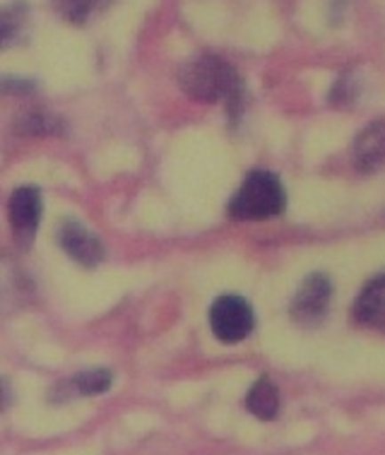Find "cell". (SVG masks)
I'll return each instance as SVG.
<instances>
[{
  "label": "cell",
  "instance_id": "1",
  "mask_svg": "<svg viewBox=\"0 0 385 455\" xmlns=\"http://www.w3.org/2000/svg\"><path fill=\"white\" fill-rule=\"evenodd\" d=\"M179 83L190 100L203 101V104L227 101L231 114L241 107L244 83H241L237 70L227 60H221L220 56L203 53V56L188 60L179 70Z\"/></svg>",
  "mask_w": 385,
  "mask_h": 455
},
{
  "label": "cell",
  "instance_id": "2",
  "mask_svg": "<svg viewBox=\"0 0 385 455\" xmlns=\"http://www.w3.org/2000/svg\"><path fill=\"white\" fill-rule=\"evenodd\" d=\"M287 205L285 186L270 172H253L241 183L229 203V215L238 222H261L277 217Z\"/></svg>",
  "mask_w": 385,
  "mask_h": 455
},
{
  "label": "cell",
  "instance_id": "3",
  "mask_svg": "<svg viewBox=\"0 0 385 455\" xmlns=\"http://www.w3.org/2000/svg\"><path fill=\"white\" fill-rule=\"evenodd\" d=\"M253 325V308L248 307L246 299L224 294L210 308V328L221 345H237L241 339H246Z\"/></svg>",
  "mask_w": 385,
  "mask_h": 455
},
{
  "label": "cell",
  "instance_id": "4",
  "mask_svg": "<svg viewBox=\"0 0 385 455\" xmlns=\"http://www.w3.org/2000/svg\"><path fill=\"white\" fill-rule=\"evenodd\" d=\"M330 299H333V282L325 275H311L303 280L301 290L292 299L289 314L296 323L316 325L328 314Z\"/></svg>",
  "mask_w": 385,
  "mask_h": 455
},
{
  "label": "cell",
  "instance_id": "5",
  "mask_svg": "<svg viewBox=\"0 0 385 455\" xmlns=\"http://www.w3.org/2000/svg\"><path fill=\"white\" fill-rule=\"evenodd\" d=\"M10 227H12V236L22 246L29 249L34 241L36 227H39V217H42V193L34 186H22L12 193L10 198Z\"/></svg>",
  "mask_w": 385,
  "mask_h": 455
},
{
  "label": "cell",
  "instance_id": "6",
  "mask_svg": "<svg viewBox=\"0 0 385 455\" xmlns=\"http://www.w3.org/2000/svg\"><path fill=\"white\" fill-rule=\"evenodd\" d=\"M60 246L75 263L94 267L104 260V243L80 222H66L58 232Z\"/></svg>",
  "mask_w": 385,
  "mask_h": 455
},
{
  "label": "cell",
  "instance_id": "7",
  "mask_svg": "<svg viewBox=\"0 0 385 455\" xmlns=\"http://www.w3.org/2000/svg\"><path fill=\"white\" fill-rule=\"evenodd\" d=\"M354 164L361 172H376L385 164V121L369 124L354 140Z\"/></svg>",
  "mask_w": 385,
  "mask_h": 455
},
{
  "label": "cell",
  "instance_id": "8",
  "mask_svg": "<svg viewBox=\"0 0 385 455\" xmlns=\"http://www.w3.org/2000/svg\"><path fill=\"white\" fill-rule=\"evenodd\" d=\"M29 297V280L15 260L0 258V314L20 308Z\"/></svg>",
  "mask_w": 385,
  "mask_h": 455
},
{
  "label": "cell",
  "instance_id": "9",
  "mask_svg": "<svg viewBox=\"0 0 385 455\" xmlns=\"http://www.w3.org/2000/svg\"><path fill=\"white\" fill-rule=\"evenodd\" d=\"M354 315L364 325L385 328V275L366 284V290L361 291V297L357 299Z\"/></svg>",
  "mask_w": 385,
  "mask_h": 455
},
{
  "label": "cell",
  "instance_id": "10",
  "mask_svg": "<svg viewBox=\"0 0 385 455\" xmlns=\"http://www.w3.org/2000/svg\"><path fill=\"white\" fill-rule=\"evenodd\" d=\"M246 407L248 412L255 414L258 419H275L279 412V390L277 386L268 379V376H262L258 381L253 383V388L248 390L246 395Z\"/></svg>",
  "mask_w": 385,
  "mask_h": 455
},
{
  "label": "cell",
  "instance_id": "11",
  "mask_svg": "<svg viewBox=\"0 0 385 455\" xmlns=\"http://www.w3.org/2000/svg\"><path fill=\"white\" fill-rule=\"evenodd\" d=\"M27 5L25 3H8L0 8V49L15 46L27 29Z\"/></svg>",
  "mask_w": 385,
  "mask_h": 455
},
{
  "label": "cell",
  "instance_id": "12",
  "mask_svg": "<svg viewBox=\"0 0 385 455\" xmlns=\"http://www.w3.org/2000/svg\"><path fill=\"white\" fill-rule=\"evenodd\" d=\"M15 128L22 135H53V132H60L63 124L44 108H32L25 116L17 118Z\"/></svg>",
  "mask_w": 385,
  "mask_h": 455
},
{
  "label": "cell",
  "instance_id": "13",
  "mask_svg": "<svg viewBox=\"0 0 385 455\" xmlns=\"http://www.w3.org/2000/svg\"><path fill=\"white\" fill-rule=\"evenodd\" d=\"M114 0H56L58 15L66 17L75 25H84L92 15L107 10Z\"/></svg>",
  "mask_w": 385,
  "mask_h": 455
},
{
  "label": "cell",
  "instance_id": "14",
  "mask_svg": "<svg viewBox=\"0 0 385 455\" xmlns=\"http://www.w3.org/2000/svg\"><path fill=\"white\" fill-rule=\"evenodd\" d=\"M68 388L73 390L75 395H99L111 388V373L107 369H90V371L77 373L70 379Z\"/></svg>",
  "mask_w": 385,
  "mask_h": 455
},
{
  "label": "cell",
  "instance_id": "15",
  "mask_svg": "<svg viewBox=\"0 0 385 455\" xmlns=\"http://www.w3.org/2000/svg\"><path fill=\"white\" fill-rule=\"evenodd\" d=\"M32 90L34 84L27 80H12V77L0 80V94H29Z\"/></svg>",
  "mask_w": 385,
  "mask_h": 455
},
{
  "label": "cell",
  "instance_id": "16",
  "mask_svg": "<svg viewBox=\"0 0 385 455\" xmlns=\"http://www.w3.org/2000/svg\"><path fill=\"white\" fill-rule=\"evenodd\" d=\"M10 403V388H8V383L5 381H0V410H5Z\"/></svg>",
  "mask_w": 385,
  "mask_h": 455
}]
</instances>
